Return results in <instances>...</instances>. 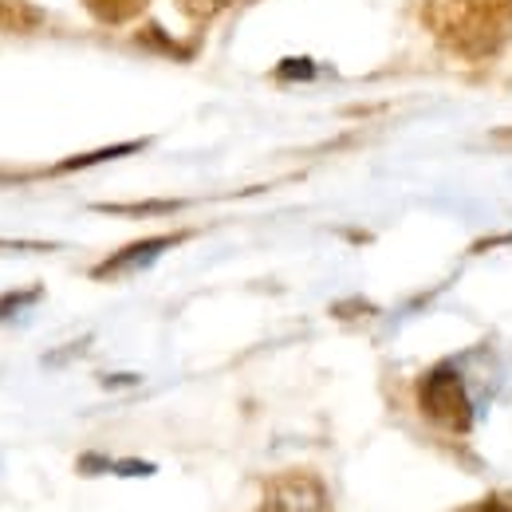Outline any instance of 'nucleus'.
Listing matches in <instances>:
<instances>
[{
	"mask_svg": "<svg viewBox=\"0 0 512 512\" xmlns=\"http://www.w3.org/2000/svg\"><path fill=\"white\" fill-rule=\"evenodd\" d=\"M0 20H4V0H0Z\"/></svg>",
	"mask_w": 512,
	"mask_h": 512,
	"instance_id": "obj_6",
	"label": "nucleus"
},
{
	"mask_svg": "<svg viewBox=\"0 0 512 512\" xmlns=\"http://www.w3.org/2000/svg\"><path fill=\"white\" fill-rule=\"evenodd\" d=\"M264 512H327V493L316 477L292 473V477L272 481Z\"/></svg>",
	"mask_w": 512,
	"mask_h": 512,
	"instance_id": "obj_2",
	"label": "nucleus"
},
{
	"mask_svg": "<svg viewBox=\"0 0 512 512\" xmlns=\"http://www.w3.org/2000/svg\"><path fill=\"white\" fill-rule=\"evenodd\" d=\"M422 410L449 430L469 426V398H465V386L453 367H438L434 375L422 379Z\"/></svg>",
	"mask_w": 512,
	"mask_h": 512,
	"instance_id": "obj_1",
	"label": "nucleus"
},
{
	"mask_svg": "<svg viewBox=\"0 0 512 512\" xmlns=\"http://www.w3.org/2000/svg\"><path fill=\"white\" fill-rule=\"evenodd\" d=\"M225 4H229V0H182V8H186L190 16H201V20H205V16H217Z\"/></svg>",
	"mask_w": 512,
	"mask_h": 512,
	"instance_id": "obj_4",
	"label": "nucleus"
},
{
	"mask_svg": "<svg viewBox=\"0 0 512 512\" xmlns=\"http://www.w3.org/2000/svg\"><path fill=\"white\" fill-rule=\"evenodd\" d=\"M473 512H512L509 501H485V505H477Z\"/></svg>",
	"mask_w": 512,
	"mask_h": 512,
	"instance_id": "obj_5",
	"label": "nucleus"
},
{
	"mask_svg": "<svg viewBox=\"0 0 512 512\" xmlns=\"http://www.w3.org/2000/svg\"><path fill=\"white\" fill-rule=\"evenodd\" d=\"M170 245H174V237H158V241L130 245V249H123L119 256H111V260L99 268V276H115V272H130V268H146L150 260H158Z\"/></svg>",
	"mask_w": 512,
	"mask_h": 512,
	"instance_id": "obj_3",
	"label": "nucleus"
}]
</instances>
